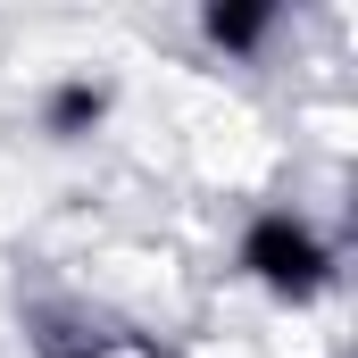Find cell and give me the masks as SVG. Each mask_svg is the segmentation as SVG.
<instances>
[{
  "label": "cell",
  "instance_id": "obj_3",
  "mask_svg": "<svg viewBox=\"0 0 358 358\" xmlns=\"http://www.w3.org/2000/svg\"><path fill=\"white\" fill-rule=\"evenodd\" d=\"M275 17H283L275 0H208V8H200V34H208L225 59H250V50L275 34Z\"/></svg>",
  "mask_w": 358,
  "mask_h": 358
},
{
  "label": "cell",
  "instance_id": "obj_2",
  "mask_svg": "<svg viewBox=\"0 0 358 358\" xmlns=\"http://www.w3.org/2000/svg\"><path fill=\"white\" fill-rule=\"evenodd\" d=\"M108 100H117V92L100 84V76H67V84H50V92H42V134H50V142H84L92 125L108 117Z\"/></svg>",
  "mask_w": 358,
  "mask_h": 358
},
{
  "label": "cell",
  "instance_id": "obj_1",
  "mask_svg": "<svg viewBox=\"0 0 358 358\" xmlns=\"http://www.w3.org/2000/svg\"><path fill=\"white\" fill-rule=\"evenodd\" d=\"M242 275L283 300V308H308V300H325V283H334V242L308 225V217H292V208H259L250 225H242Z\"/></svg>",
  "mask_w": 358,
  "mask_h": 358
}]
</instances>
